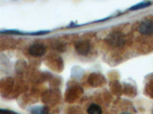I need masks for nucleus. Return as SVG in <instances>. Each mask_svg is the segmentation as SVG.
I'll return each mask as SVG.
<instances>
[{
    "instance_id": "obj_1",
    "label": "nucleus",
    "mask_w": 153,
    "mask_h": 114,
    "mask_svg": "<svg viewBox=\"0 0 153 114\" xmlns=\"http://www.w3.org/2000/svg\"><path fill=\"white\" fill-rule=\"evenodd\" d=\"M106 41L113 47H120L124 44L126 38L124 35L120 32H113L107 37Z\"/></svg>"
},
{
    "instance_id": "obj_2",
    "label": "nucleus",
    "mask_w": 153,
    "mask_h": 114,
    "mask_svg": "<svg viewBox=\"0 0 153 114\" xmlns=\"http://www.w3.org/2000/svg\"><path fill=\"white\" fill-rule=\"evenodd\" d=\"M139 31L145 35H149L153 33V21L151 20H144L140 23Z\"/></svg>"
},
{
    "instance_id": "obj_3",
    "label": "nucleus",
    "mask_w": 153,
    "mask_h": 114,
    "mask_svg": "<svg viewBox=\"0 0 153 114\" xmlns=\"http://www.w3.org/2000/svg\"><path fill=\"white\" fill-rule=\"evenodd\" d=\"M29 53L33 56H41L45 53V47L41 43H34L30 47Z\"/></svg>"
},
{
    "instance_id": "obj_4",
    "label": "nucleus",
    "mask_w": 153,
    "mask_h": 114,
    "mask_svg": "<svg viewBox=\"0 0 153 114\" xmlns=\"http://www.w3.org/2000/svg\"><path fill=\"white\" fill-rule=\"evenodd\" d=\"M76 51L81 55H87L91 50V45L87 41H81L76 43Z\"/></svg>"
},
{
    "instance_id": "obj_5",
    "label": "nucleus",
    "mask_w": 153,
    "mask_h": 114,
    "mask_svg": "<svg viewBox=\"0 0 153 114\" xmlns=\"http://www.w3.org/2000/svg\"><path fill=\"white\" fill-rule=\"evenodd\" d=\"M102 112H103L102 108L98 104H92L87 108L88 114H102Z\"/></svg>"
},
{
    "instance_id": "obj_6",
    "label": "nucleus",
    "mask_w": 153,
    "mask_h": 114,
    "mask_svg": "<svg viewBox=\"0 0 153 114\" xmlns=\"http://www.w3.org/2000/svg\"><path fill=\"white\" fill-rule=\"evenodd\" d=\"M151 5V2H141V3L138 4V5H135L132 8H131V10H136V9H144V8L149 7Z\"/></svg>"
},
{
    "instance_id": "obj_7",
    "label": "nucleus",
    "mask_w": 153,
    "mask_h": 114,
    "mask_svg": "<svg viewBox=\"0 0 153 114\" xmlns=\"http://www.w3.org/2000/svg\"><path fill=\"white\" fill-rule=\"evenodd\" d=\"M15 113L12 112L10 110H3L0 109V114H14Z\"/></svg>"
},
{
    "instance_id": "obj_8",
    "label": "nucleus",
    "mask_w": 153,
    "mask_h": 114,
    "mask_svg": "<svg viewBox=\"0 0 153 114\" xmlns=\"http://www.w3.org/2000/svg\"><path fill=\"white\" fill-rule=\"evenodd\" d=\"M120 114H132V113H129V112H123V113H121Z\"/></svg>"
},
{
    "instance_id": "obj_9",
    "label": "nucleus",
    "mask_w": 153,
    "mask_h": 114,
    "mask_svg": "<svg viewBox=\"0 0 153 114\" xmlns=\"http://www.w3.org/2000/svg\"><path fill=\"white\" fill-rule=\"evenodd\" d=\"M38 114H47V113H38Z\"/></svg>"
}]
</instances>
